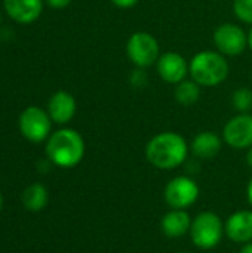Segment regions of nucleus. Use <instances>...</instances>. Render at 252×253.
I'll list each match as a JSON object with an SVG mask.
<instances>
[{"instance_id":"1","label":"nucleus","mask_w":252,"mask_h":253,"mask_svg":"<svg viewBox=\"0 0 252 253\" xmlns=\"http://www.w3.org/2000/svg\"><path fill=\"white\" fill-rule=\"evenodd\" d=\"M190 147L186 138L177 132L165 130L154 135L146 145L147 162L160 170H172L187 162Z\"/></svg>"},{"instance_id":"2","label":"nucleus","mask_w":252,"mask_h":253,"mask_svg":"<svg viewBox=\"0 0 252 253\" xmlns=\"http://www.w3.org/2000/svg\"><path fill=\"white\" fill-rule=\"evenodd\" d=\"M86 145L83 136L70 127H62L50 133L46 141L48 160L61 169L76 168L85 157Z\"/></svg>"},{"instance_id":"3","label":"nucleus","mask_w":252,"mask_h":253,"mask_svg":"<svg viewBox=\"0 0 252 253\" xmlns=\"http://www.w3.org/2000/svg\"><path fill=\"white\" fill-rule=\"evenodd\" d=\"M230 73L227 56L218 50H201L189 61V76L202 87L223 84Z\"/></svg>"},{"instance_id":"4","label":"nucleus","mask_w":252,"mask_h":253,"mask_svg":"<svg viewBox=\"0 0 252 253\" xmlns=\"http://www.w3.org/2000/svg\"><path fill=\"white\" fill-rule=\"evenodd\" d=\"M189 234L198 249L211 251L221 243L226 234L224 222L215 212L205 211L193 218Z\"/></svg>"},{"instance_id":"5","label":"nucleus","mask_w":252,"mask_h":253,"mask_svg":"<svg viewBox=\"0 0 252 253\" xmlns=\"http://www.w3.org/2000/svg\"><path fill=\"white\" fill-rule=\"evenodd\" d=\"M126 56L135 68H149L156 65L160 56L159 40L149 31H135L126 42Z\"/></svg>"},{"instance_id":"6","label":"nucleus","mask_w":252,"mask_h":253,"mask_svg":"<svg viewBox=\"0 0 252 253\" xmlns=\"http://www.w3.org/2000/svg\"><path fill=\"white\" fill-rule=\"evenodd\" d=\"M52 123L53 122L48 111L37 105L27 107L18 119L19 132L27 141L33 144L48 141L52 133Z\"/></svg>"},{"instance_id":"7","label":"nucleus","mask_w":252,"mask_h":253,"mask_svg":"<svg viewBox=\"0 0 252 253\" xmlns=\"http://www.w3.org/2000/svg\"><path fill=\"white\" fill-rule=\"evenodd\" d=\"M201 196L198 182L187 175L172 178L163 188V200L171 209H187L193 206Z\"/></svg>"},{"instance_id":"8","label":"nucleus","mask_w":252,"mask_h":253,"mask_svg":"<svg viewBox=\"0 0 252 253\" xmlns=\"http://www.w3.org/2000/svg\"><path fill=\"white\" fill-rule=\"evenodd\" d=\"M215 50L224 56H239L248 49V33L238 24H220L212 36Z\"/></svg>"},{"instance_id":"9","label":"nucleus","mask_w":252,"mask_h":253,"mask_svg":"<svg viewBox=\"0 0 252 253\" xmlns=\"http://www.w3.org/2000/svg\"><path fill=\"white\" fill-rule=\"evenodd\" d=\"M223 141L233 150H248L252 147V114L238 113L223 127Z\"/></svg>"},{"instance_id":"10","label":"nucleus","mask_w":252,"mask_h":253,"mask_svg":"<svg viewBox=\"0 0 252 253\" xmlns=\"http://www.w3.org/2000/svg\"><path fill=\"white\" fill-rule=\"evenodd\" d=\"M156 70L159 77L169 84H178L180 82L186 80L189 76V61L178 52L169 50L160 53Z\"/></svg>"},{"instance_id":"11","label":"nucleus","mask_w":252,"mask_h":253,"mask_svg":"<svg viewBox=\"0 0 252 253\" xmlns=\"http://www.w3.org/2000/svg\"><path fill=\"white\" fill-rule=\"evenodd\" d=\"M48 114L56 125H67L73 120L77 111L76 98L67 90L55 92L48 102Z\"/></svg>"},{"instance_id":"12","label":"nucleus","mask_w":252,"mask_h":253,"mask_svg":"<svg viewBox=\"0 0 252 253\" xmlns=\"http://www.w3.org/2000/svg\"><path fill=\"white\" fill-rule=\"evenodd\" d=\"M224 233L229 240L238 245H247L252 242V209H244L232 213L224 224Z\"/></svg>"},{"instance_id":"13","label":"nucleus","mask_w":252,"mask_h":253,"mask_svg":"<svg viewBox=\"0 0 252 253\" xmlns=\"http://www.w3.org/2000/svg\"><path fill=\"white\" fill-rule=\"evenodd\" d=\"M7 15L18 24H31L43 12V0H3Z\"/></svg>"},{"instance_id":"14","label":"nucleus","mask_w":252,"mask_h":253,"mask_svg":"<svg viewBox=\"0 0 252 253\" xmlns=\"http://www.w3.org/2000/svg\"><path fill=\"white\" fill-rule=\"evenodd\" d=\"M192 216L184 209H171L160 219V230L169 239H180L190 233Z\"/></svg>"},{"instance_id":"15","label":"nucleus","mask_w":252,"mask_h":253,"mask_svg":"<svg viewBox=\"0 0 252 253\" xmlns=\"http://www.w3.org/2000/svg\"><path fill=\"white\" fill-rule=\"evenodd\" d=\"M223 138L211 130H203L195 135L190 144L193 156L199 160H211L217 157L223 148Z\"/></svg>"},{"instance_id":"16","label":"nucleus","mask_w":252,"mask_h":253,"mask_svg":"<svg viewBox=\"0 0 252 253\" xmlns=\"http://www.w3.org/2000/svg\"><path fill=\"white\" fill-rule=\"evenodd\" d=\"M21 200L28 212H40L48 206L49 202L48 188L40 182H34L24 190Z\"/></svg>"},{"instance_id":"17","label":"nucleus","mask_w":252,"mask_h":253,"mask_svg":"<svg viewBox=\"0 0 252 253\" xmlns=\"http://www.w3.org/2000/svg\"><path fill=\"white\" fill-rule=\"evenodd\" d=\"M201 93H202V86H199L192 79H186V80L180 82L178 84H175L174 98L180 105L192 107L199 101Z\"/></svg>"},{"instance_id":"18","label":"nucleus","mask_w":252,"mask_h":253,"mask_svg":"<svg viewBox=\"0 0 252 253\" xmlns=\"http://www.w3.org/2000/svg\"><path fill=\"white\" fill-rule=\"evenodd\" d=\"M232 105L238 113L252 111V90L250 87H239L232 93Z\"/></svg>"},{"instance_id":"19","label":"nucleus","mask_w":252,"mask_h":253,"mask_svg":"<svg viewBox=\"0 0 252 253\" xmlns=\"http://www.w3.org/2000/svg\"><path fill=\"white\" fill-rule=\"evenodd\" d=\"M233 13L241 22L252 25V0H233Z\"/></svg>"},{"instance_id":"20","label":"nucleus","mask_w":252,"mask_h":253,"mask_svg":"<svg viewBox=\"0 0 252 253\" xmlns=\"http://www.w3.org/2000/svg\"><path fill=\"white\" fill-rule=\"evenodd\" d=\"M129 83L134 87H144L149 83V76L144 68H135L129 74Z\"/></svg>"},{"instance_id":"21","label":"nucleus","mask_w":252,"mask_h":253,"mask_svg":"<svg viewBox=\"0 0 252 253\" xmlns=\"http://www.w3.org/2000/svg\"><path fill=\"white\" fill-rule=\"evenodd\" d=\"M119 9H131L140 3V0H110Z\"/></svg>"},{"instance_id":"22","label":"nucleus","mask_w":252,"mask_h":253,"mask_svg":"<svg viewBox=\"0 0 252 253\" xmlns=\"http://www.w3.org/2000/svg\"><path fill=\"white\" fill-rule=\"evenodd\" d=\"M48 6H50L52 9H64L67 7L73 0H45Z\"/></svg>"},{"instance_id":"23","label":"nucleus","mask_w":252,"mask_h":253,"mask_svg":"<svg viewBox=\"0 0 252 253\" xmlns=\"http://www.w3.org/2000/svg\"><path fill=\"white\" fill-rule=\"evenodd\" d=\"M247 199H248V203H250V206L252 208V178L250 179V182H248V187H247Z\"/></svg>"},{"instance_id":"24","label":"nucleus","mask_w":252,"mask_h":253,"mask_svg":"<svg viewBox=\"0 0 252 253\" xmlns=\"http://www.w3.org/2000/svg\"><path fill=\"white\" fill-rule=\"evenodd\" d=\"M245 159H247V165L252 169V147L247 150V157Z\"/></svg>"},{"instance_id":"25","label":"nucleus","mask_w":252,"mask_h":253,"mask_svg":"<svg viewBox=\"0 0 252 253\" xmlns=\"http://www.w3.org/2000/svg\"><path fill=\"white\" fill-rule=\"evenodd\" d=\"M241 253H252V242L247 243V245H244V246H242V249H241Z\"/></svg>"},{"instance_id":"26","label":"nucleus","mask_w":252,"mask_h":253,"mask_svg":"<svg viewBox=\"0 0 252 253\" xmlns=\"http://www.w3.org/2000/svg\"><path fill=\"white\" fill-rule=\"evenodd\" d=\"M248 49L252 52V25L250 31H248Z\"/></svg>"},{"instance_id":"27","label":"nucleus","mask_w":252,"mask_h":253,"mask_svg":"<svg viewBox=\"0 0 252 253\" xmlns=\"http://www.w3.org/2000/svg\"><path fill=\"white\" fill-rule=\"evenodd\" d=\"M3 209V196H1V191H0V212Z\"/></svg>"},{"instance_id":"28","label":"nucleus","mask_w":252,"mask_h":253,"mask_svg":"<svg viewBox=\"0 0 252 253\" xmlns=\"http://www.w3.org/2000/svg\"><path fill=\"white\" fill-rule=\"evenodd\" d=\"M0 19H1V16H0Z\"/></svg>"}]
</instances>
